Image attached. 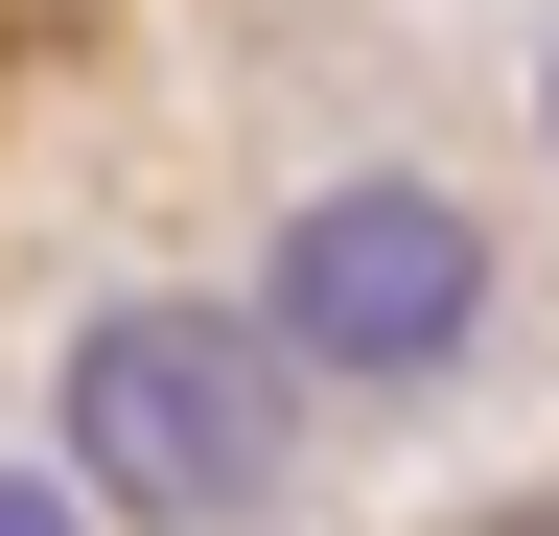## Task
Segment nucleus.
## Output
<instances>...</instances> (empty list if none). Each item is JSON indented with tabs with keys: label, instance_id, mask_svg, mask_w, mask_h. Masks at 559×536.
I'll return each instance as SVG.
<instances>
[{
	"label": "nucleus",
	"instance_id": "nucleus-2",
	"mask_svg": "<svg viewBox=\"0 0 559 536\" xmlns=\"http://www.w3.org/2000/svg\"><path fill=\"white\" fill-rule=\"evenodd\" d=\"M234 326L280 373H326V396H419V373L489 350V234H466V187L349 164V187H304V211L257 234V303Z\"/></svg>",
	"mask_w": 559,
	"mask_h": 536
},
{
	"label": "nucleus",
	"instance_id": "nucleus-4",
	"mask_svg": "<svg viewBox=\"0 0 559 536\" xmlns=\"http://www.w3.org/2000/svg\"><path fill=\"white\" fill-rule=\"evenodd\" d=\"M466 536H559V490H513V513H466Z\"/></svg>",
	"mask_w": 559,
	"mask_h": 536
},
{
	"label": "nucleus",
	"instance_id": "nucleus-1",
	"mask_svg": "<svg viewBox=\"0 0 559 536\" xmlns=\"http://www.w3.org/2000/svg\"><path fill=\"white\" fill-rule=\"evenodd\" d=\"M280 373L234 303H94L70 326V373H47V420H70V513H164V536H210V513H257L280 490Z\"/></svg>",
	"mask_w": 559,
	"mask_h": 536
},
{
	"label": "nucleus",
	"instance_id": "nucleus-3",
	"mask_svg": "<svg viewBox=\"0 0 559 536\" xmlns=\"http://www.w3.org/2000/svg\"><path fill=\"white\" fill-rule=\"evenodd\" d=\"M0 536H94V513H70V466H0Z\"/></svg>",
	"mask_w": 559,
	"mask_h": 536
},
{
	"label": "nucleus",
	"instance_id": "nucleus-5",
	"mask_svg": "<svg viewBox=\"0 0 559 536\" xmlns=\"http://www.w3.org/2000/svg\"><path fill=\"white\" fill-rule=\"evenodd\" d=\"M536 141H559V71H536Z\"/></svg>",
	"mask_w": 559,
	"mask_h": 536
}]
</instances>
